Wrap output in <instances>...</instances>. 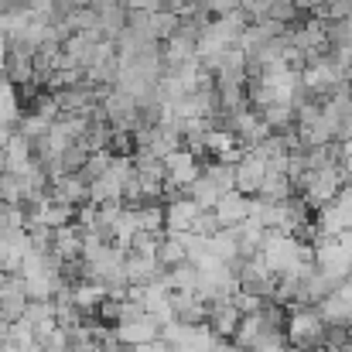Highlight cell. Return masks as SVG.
<instances>
[{"label":"cell","mask_w":352,"mask_h":352,"mask_svg":"<svg viewBox=\"0 0 352 352\" xmlns=\"http://www.w3.org/2000/svg\"><path fill=\"white\" fill-rule=\"evenodd\" d=\"M113 336H117L120 346L133 349V346H144V342L161 339V322H157L154 315H144V318H137V322H117V325H113Z\"/></svg>","instance_id":"1"},{"label":"cell","mask_w":352,"mask_h":352,"mask_svg":"<svg viewBox=\"0 0 352 352\" xmlns=\"http://www.w3.org/2000/svg\"><path fill=\"white\" fill-rule=\"evenodd\" d=\"M263 175H267V161L263 157H256V154H250V151H243V157L236 161V192H243V195H256V188H260V182H263Z\"/></svg>","instance_id":"2"},{"label":"cell","mask_w":352,"mask_h":352,"mask_svg":"<svg viewBox=\"0 0 352 352\" xmlns=\"http://www.w3.org/2000/svg\"><path fill=\"white\" fill-rule=\"evenodd\" d=\"M195 216H199V206H195L185 192L175 195V199L164 206V233H185V230H192Z\"/></svg>","instance_id":"3"},{"label":"cell","mask_w":352,"mask_h":352,"mask_svg":"<svg viewBox=\"0 0 352 352\" xmlns=\"http://www.w3.org/2000/svg\"><path fill=\"white\" fill-rule=\"evenodd\" d=\"M212 212H216L219 226H223V230H230V226L243 223V219L250 216V195H243V192L230 188V192H223V195H219V202L212 206Z\"/></svg>","instance_id":"4"},{"label":"cell","mask_w":352,"mask_h":352,"mask_svg":"<svg viewBox=\"0 0 352 352\" xmlns=\"http://www.w3.org/2000/svg\"><path fill=\"white\" fill-rule=\"evenodd\" d=\"M291 195H294V185H291V178H287L284 171H267L253 199H263V202H287Z\"/></svg>","instance_id":"5"},{"label":"cell","mask_w":352,"mask_h":352,"mask_svg":"<svg viewBox=\"0 0 352 352\" xmlns=\"http://www.w3.org/2000/svg\"><path fill=\"white\" fill-rule=\"evenodd\" d=\"M209 256H216V260H223V263H233L236 256H239L236 236L230 233V230H216V233L209 236Z\"/></svg>","instance_id":"6"},{"label":"cell","mask_w":352,"mask_h":352,"mask_svg":"<svg viewBox=\"0 0 352 352\" xmlns=\"http://www.w3.org/2000/svg\"><path fill=\"white\" fill-rule=\"evenodd\" d=\"M294 17H298L294 0H270V7H267V21H277V24H294Z\"/></svg>","instance_id":"7"},{"label":"cell","mask_w":352,"mask_h":352,"mask_svg":"<svg viewBox=\"0 0 352 352\" xmlns=\"http://www.w3.org/2000/svg\"><path fill=\"white\" fill-rule=\"evenodd\" d=\"M233 305L239 308V315H250V311H260V305H263V298H256V294H250V291H233Z\"/></svg>","instance_id":"8"},{"label":"cell","mask_w":352,"mask_h":352,"mask_svg":"<svg viewBox=\"0 0 352 352\" xmlns=\"http://www.w3.org/2000/svg\"><path fill=\"white\" fill-rule=\"evenodd\" d=\"M239 10V0H206V14L209 17H226Z\"/></svg>","instance_id":"9"},{"label":"cell","mask_w":352,"mask_h":352,"mask_svg":"<svg viewBox=\"0 0 352 352\" xmlns=\"http://www.w3.org/2000/svg\"><path fill=\"white\" fill-rule=\"evenodd\" d=\"M0 352H24L21 346H14V342H0Z\"/></svg>","instance_id":"10"}]
</instances>
